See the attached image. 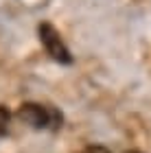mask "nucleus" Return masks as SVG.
<instances>
[{
    "instance_id": "1",
    "label": "nucleus",
    "mask_w": 151,
    "mask_h": 153,
    "mask_svg": "<svg viewBox=\"0 0 151 153\" xmlns=\"http://www.w3.org/2000/svg\"><path fill=\"white\" fill-rule=\"evenodd\" d=\"M16 116L35 131H59L64 125V114L57 107L46 105V103H33V101L22 103Z\"/></svg>"
},
{
    "instance_id": "2",
    "label": "nucleus",
    "mask_w": 151,
    "mask_h": 153,
    "mask_svg": "<svg viewBox=\"0 0 151 153\" xmlns=\"http://www.w3.org/2000/svg\"><path fill=\"white\" fill-rule=\"evenodd\" d=\"M37 37H39V42H42L46 55H48L53 61L64 64V66H70L72 61H74L70 48L66 46V42L61 39L59 31L55 29L51 22H39L37 24Z\"/></svg>"
},
{
    "instance_id": "3",
    "label": "nucleus",
    "mask_w": 151,
    "mask_h": 153,
    "mask_svg": "<svg viewBox=\"0 0 151 153\" xmlns=\"http://www.w3.org/2000/svg\"><path fill=\"white\" fill-rule=\"evenodd\" d=\"M9 123H11V114L4 105H0V138H4L9 134Z\"/></svg>"
},
{
    "instance_id": "4",
    "label": "nucleus",
    "mask_w": 151,
    "mask_h": 153,
    "mask_svg": "<svg viewBox=\"0 0 151 153\" xmlns=\"http://www.w3.org/2000/svg\"><path fill=\"white\" fill-rule=\"evenodd\" d=\"M79 153H112L109 149H105L103 144H88L86 149H81Z\"/></svg>"
},
{
    "instance_id": "5",
    "label": "nucleus",
    "mask_w": 151,
    "mask_h": 153,
    "mask_svg": "<svg viewBox=\"0 0 151 153\" xmlns=\"http://www.w3.org/2000/svg\"><path fill=\"white\" fill-rule=\"evenodd\" d=\"M125 153H140V151H125Z\"/></svg>"
}]
</instances>
